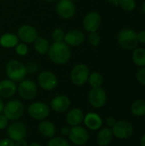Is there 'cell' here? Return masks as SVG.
Returning <instances> with one entry per match:
<instances>
[{"label":"cell","instance_id":"ee69618b","mask_svg":"<svg viewBox=\"0 0 145 146\" xmlns=\"http://www.w3.org/2000/svg\"><path fill=\"white\" fill-rule=\"evenodd\" d=\"M28 146H42L40 144H38V143H32V144H30V145H28Z\"/></svg>","mask_w":145,"mask_h":146},{"label":"cell","instance_id":"d590c367","mask_svg":"<svg viewBox=\"0 0 145 146\" xmlns=\"http://www.w3.org/2000/svg\"><path fill=\"white\" fill-rule=\"evenodd\" d=\"M0 146H15V142L9 138H5L0 140Z\"/></svg>","mask_w":145,"mask_h":146},{"label":"cell","instance_id":"9a60e30c","mask_svg":"<svg viewBox=\"0 0 145 146\" xmlns=\"http://www.w3.org/2000/svg\"><path fill=\"white\" fill-rule=\"evenodd\" d=\"M18 38L25 44H32L38 38V32L30 25H23L18 30Z\"/></svg>","mask_w":145,"mask_h":146},{"label":"cell","instance_id":"cb8c5ba5","mask_svg":"<svg viewBox=\"0 0 145 146\" xmlns=\"http://www.w3.org/2000/svg\"><path fill=\"white\" fill-rule=\"evenodd\" d=\"M132 62L139 68L145 67V49L137 47L132 52Z\"/></svg>","mask_w":145,"mask_h":146},{"label":"cell","instance_id":"ba28073f","mask_svg":"<svg viewBox=\"0 0 145 146\" xmlns=\"http://www.w3.org/2000/svg\"><path fill=\"white\" fill-rule=\"evenodd\" d=\"M17 91L22 99L32 100L37 95L38 87L34 81L31 80H23L20 82L17 87Z\"/></svg>","mask_w":145,"mask_h":146},{"label":"cell","instance_id":"ffe728a7","mask_svg":"<svg viewBox=\"0 0 145 146\" xmlns=\"http://www.w3.org/2000/svg\"><path fill=\"white\" fill-rule=\"evenodd\" d=\"M84 112L79 109V108H74L72 109L71 110L68 111L66 116V121L70 127H75L79 126L83 122L84 120Z\"/></svg>","mask_w":145,"mask_h":146},{"label":"cell","instance_id":"484cf974","mask_svg":"<svg viewBox=\"0 0 145 146\" xmlns=\"http://www.w3.org/2000/svg\"><path fill=\"white\" fill-rule=\"evenodd\" d=\"M49 48H50V44L48 40L44 38L38 37V38L34 41V49L40 55H44L48 53Z\"/></svg>","mask_w":145,"mask_h":146},{"label":"cell","instance_id":"bcb514c9","mask_svg":"<svg viewBox=\"0 0 145 146\" xmlns=\"http://www.w3.org/2000/svg\"><path fill=\"white\" fill-rule=\"evenodd\" d=\"M44 1H47V2H55V1H58V0H44Z\"/></svg>","mask_w":145,"mask_h":146},{"label":"cell","instance_id":"6da1fadb","mask_svg":"<svg viewBox=\"0 0 145 146\" xmlns=\"http://www.w3.org/2000/svg\"><path fill=\"white\" fill-rule=\"evenodd\" d=\"M48 55L51 62L56 64L62 65L67 63L71 57V51L69 45L65 42L53 43L50 45Z\"/></svg>","mask_w":145,"mask_h":146},{"label":"cell","instance_id":"7a4b0ae2","mask_svg":"<svg viewBox=\"0 0 145 146\" xmlns=\"http://www.w3.org/2000/svg\"><path fill=\"white\" fill-rule=\"evenodd\" d=\"M137 32L132 28H122L117 35V40L120 46L125 50H134L138 45Z\"/></svg>","mask_w":145,"mask_h":146},{"label":"cell","instance_id":"60d3db41","mask_svg":"<svg viewBox=\"0 0 145 146\" xmlns=\"http://www.w3.org/2000/svg\"><path fill=\"white\" fill-rule=\"evenodd\" d=\"M140 144H141V146H145V133L141 137Z\"/></svg>","mask_w":145,"mask_h":146},{"label":"cell","instance_id":"f1b7e54d","mask_svg":"<svg viewBox=\"0 0 145 146\" xmlns=\"http://www.w3.org/2000/svg\"><path fill=\"white\" fill-rule=\"evenodd\" d=\"M48 146H70V145L63 138H61V137H53L49 141Z\"/></svg>","mask_w":145,"mask_h":146},{"label":"cell","instance_id":"d4e9b609","mask_svg":"<svg viewBox=\"0 0 145 146\" xmlns=\"http://www.w3.org/2000/svg\"><path fill=\"white\" fill-rule=\"evenodd\" d=\"M131 111L133 115L141 117L145 115V100L144 99H137L135 100L131 106Z\"/></svg>","mask_w":145,"mask_h":146},{"label":"cell","instance_id":"ac0fdd59","mask_svg":"<svg viewBox=\"0 0 145 146\" xmlns=\"http://www.w3.org/2000/svg\"><path fill=\"white\" fill-rule=\"evenodd\" d=\"M17 91L15 82L9 79H5L0 81V97L3 98H12Z\"/></svg>","mask_w":145,"mask_h":146},{"label":"cell","instance_id":"1f68e13d","mask_svg":"<svg viewBox=\"0 0 145 146\" xmlns=\"http://www.w3.org/2000/svg\"><path fill=\"white\" fill-rule=\"evenodd\" d=\"M15 52L21 56H25L27 52H28V48L27 45L25 43H21V44H17L15 46Z\"/></svg>","mask_w":145,"mask_h":146},{"label":"cell","instance_id":"2e32d148","mask_svg":"<svg viewBox=\"0 0 145 146\" xmlns=\"http://www.w3.org/2000/svg\"><path fill=\"white\" fill-rule=\"evenodd\" d=\"M71 105V101L69 98L66 95H58L55 97L51 103L50 106L55 112L63 113L66 112Z\"/></svg>","mask_w":145,"mask_h":146},{"label":"cell","instance_id":"3957f363","mask_svg":"<svg viewBox=\"0 0 145 146\" xmlns=\"http://www.w3.org/2000/svg\"><path fill=\"white\" fill-rule=\"evenodd\" d=\"M5 72L8 78L14 82L22 81L27 74L26 66L17 60L9 61L6 65Z\"/></svg>","mask_w":145,"mask_h":146},{"label":"cell","instance_id":"f546056e","mask_svg":"<svg viewBox=\"0 0 145 146\" xmlns=\"http://www.w3.org/2000/svg\"><path fill=\"white\" fill-rule=\"evenodd\" d=\"M65 33L62 28H56L52 33V38L54 43H61L64 41Z\"/></svg>","mask_w":145,"mask_h":146},{"label":"cell","instance_id":"52a82bcc","mask_svg":"<svg viewBox=\"0 0 145 146\" xmlns=\"http://www.w3.org/2000/svg\"><path fill=\"white\" fill-rule=\"evenodd\" d=\"M113 136L119 139H126L130 138L133 133V126L127 121H118L111 127Z\"/></svg>","mask_w":145,"mask_h":146},{"label":"cell","instance_id":"8d00e7d4","mask_svg":"<svg viewBox=\"0 0 145 146\" xmlns=\"http://www.w3.org/2000/svg\"><path fill=\"white\" fill-rule=\"evenodd\" d=\"M138 35V40L139 44H145V30L140 31L137 33Z\"/></svg>","mask_w":145,"mask_h":146},{"label":"cell","instance_id":"f6af8a7d","mask_svg":"<svg viewBox=\"0 0 145 146\" xmlns=\"http://www.w3.org/2000/svg\"><path fill=\"white\" fill-rule=\"evenodd\" d=\"M143 11H144V13L145 14V1L144 3H143Z\"/></svg>","mask_w":145,"mask_h":146},{"label":"cell","instance_id":"8992f818","mask_svg":"<svg viewBox=\"0 0 145 146\" xmlns=\"http://www.w3.org/2000/svg\"><path fill=\"white\" fill-rule=\"evenodd\" d=\"M27 113L32 119L43 121L50 115V108L45 103L33 102L28 106Z\"/></svg>","mask_w":145,"mask_h":146},{"label":"cell","instance_id":"5b68a950","mask_svg":"<svg viewBox=\"0 0 145 146\" xmlns=\"http://www.w3.org/2000/svg\"><path fill=\"white\" fill-rule=\"evenodd\" d=\"M90 71L85 64L80 63L74 66L71 71V80L73 85L81 86L88 81Z\"/></svg>","mask_w":145,"mask_h":146},{"label":"cell","instance_id":"8fae6325","mask_svg":"<svg viewBox=\"0 0 145 146\" xmlns=\"http://www.w3.org/2000/svg\"><path fill=\"white\" fill-rule=\"evenodd\" d=\"M101 23L102 17L97 11H91L87 13L83 20V27L89 33L97 32L99 29Z\"/></svg>","mask_w":145,"mask_h":146},{"label":"cell","instance_id":"7bdbcfd3","mask_svg":"<svg viewBox=\"0 0 145 146\" xmlns=\"http://www.w3.org/2000/svg\"><path fill=\"white\" fill-rule=\"evenodd\" d=\"M3 107H4V104H3V100H1V99H0V114H1V113H3Z\"/></svg>","mask_w":145,"mask_h":146},{"label":"cell","instance_id":"74e56055","mask_svg":"<svg viewBox=\"0 0 145 146\" xmlns=\"http://www.w3.org/2000/svg\"><path fill=\"white\" fill-rule=\"evenodd\" d=\"M116 123V120L114 118V117H108L107 118V125H108V127H112Z\"/></svg>","mask_w":145,"mask_h":146},{"label":"cell","instance_id":"e0dca14e","mask_svg":"<svg viewBox=\"0 0 145 146\" xmlns=\"http://www.w3.org/2000/svg\"><path fill=\"white\" fill-rule=\"evenodd\" d=\"M84 124L85 126L92 131H96L100 129L103 127V119L102 117L94 112H89L84 116Z\"/></svg>","mask_w":145,"mask_h":146},{"label":"cell","instance_id":"7c38bea8","mask_svg":"<svg viewBox=\"0 0 145 146\" xmlns=\"http://www.w3.org/2000/svg\"><path fill=\"white\" fill-rule=\"evenodd\" d=\"M26 127L24 123L21 121L12 122L7 128L8 138L14 142L22 139L26 135Z\"/></svg>","mask_w":145,"mask_h":146},{"label":"cell","instance_id":"e575fe53","mask_svg":"<svg viewBox=\"0 0 145 146\" xmlns=\"http://www.w3.org/2000/svg\"><path fill=\"white\" fill-rule=\"evenodd\" d=\"M9 124V120L8 118L3 115V114H0V130H3L8 127Z\"/></svg>","mask_w":145,"mask_h":146},{"label":"cell","instance_id":"ab89813d","mask_svg":"<svg viewBox=\"0 0 145 146\" xmlns=\"http://www.w3.org/2000/svg\"><path fill=\"white\" fill-rule=\"evenodd\" d=\"M69 131H70V128H69L68 127H63L61 129V133H62V135H68Z\"/></svg>","mask_w":145,"mask_h":146},{"label":"cell","instance_id":"b9f144b4","mask_svg":"<svg viewBox=\"0 0 145 146\" xmlns=\"http://www.w3.org/2000/svg\"><path fill=\"white\" fill-rule=\"evenodd\" d=\"M108 1H109V3L115 4V6H118V5H119V1H120V0H108Z\"/></svg>","mask_w":145,"mask_h":146},{"label":"cell","instance_id":"83f0119b","mask_svg":"<svg viewBox=\"0 0 145 146\" xmlns=\"http://www.w3.org/2000/svg\"><path fill=\"white\" fill-rule=\"evenodd\" d=\"M119 6L126 12H132L136 9V1L135 0H120Z\"/></svg>","mask_w":145,"mask_h":146},{"label":"cell","instance_id":"7402d4cb","mask_svg":"<svg viewBox=\"0 0 145 146\" xmlns=\"http://www.w3.org/2000/svg\"><path fill=\"white\" fill-rule=\"evenodd\" d=\"M113 139V133L110 127L102 128L97 136V143L99 146H108Z\"/></svg>","mask_w":145,"mask_h":146},{"label":"cell","instance_id":"5bb4252c","mask_svg":"<svg viewBox=\"0 0 145 146\" xmlns=\"http://www.w3.org/2000/svg\"><path fill=\"white\" fill-rule=\"evenodd\" d=\"M56 11L62 18L69 19L74 15L76 7L72 0H59L56 5Z\"/></svg>","mask_w":145,"mask_h":146},{"label":"cell","instance_id":"4316f807","mask_svg":"<svg viewBox=\"0 0 145 146\" xmlns=\"http://www.w3.org/2000/svg\"><path fill=\"white\" fill-rule=\"evenodd\" d=\"M88 82L92 88L101 87V86L103 83V78L100 73L93 72V73L90 74L89 78H88Z\"/></svg>","mask_w":145,"mask_h":146},{"label":"cell","instance_id":"603a6c76","mask_svg":"<svg viewBox=\"0 0 145 146\" xmlns=\"http://www.w3.org/2000/svg\"><path fill=\"white\" fill-rule=\"evenodd\" d=\"M17 44H19V38L13 33H4L0 37V44L4 48L15 47Z\"/></svg>","mask_w":145,"mask_h":146},{"label":"cell","instance_id":"277c9868","mask_svg":"<svg viewBox=\"0 0 145 146\" xmlns=\"http://www.w3.org/2000/svg\"><path fill=\"white\" fill-rule=\"evenodd\" d=\"M24 105L18 99H11L4 104L3 113L9 121L19 120L24 114Z\"/></svg>","mask_w":145,"mask_h":146},{"label":"cell","instance_id":"d6a6232c","mask_svg":"<svg viewBox=\"0 0 145 146\" xmlns=\"http://www.w3.org/2000/svg\"><path fill=\"white\" fill-rule=\"evenodd\" d=\"M137 80L141 85L145 86V67L141 68L138 71V73H137Z\"/></svg>","mask_w":145,"mask_h":146},{"label":"cell","instance_id":"9c48e42d","mask_svg":"<svg viewBox=\"0 0 145 146\" xmlns=\"http://www.w3.org/2000/svg\"><path fill=\"white\" fill-rule=\"evenodd\" d=\"M69 140L75 145H84L89 139L88 131L80 125L72 127L68 133Z\"/></svg>","mask_w":145,"mask_h":146},{"label":"cell","instance_id":"4dcf8cb0","mask_svg":"<svg viewBox=\"0 0 145 146\" xmlns=\"http://www.w3.org/2000/svg\"><path fill=\"white\" fill-rule=\"evenodd\" d=\"M89 42L93 46H97L101 43V37L97 32H92L89 34Z\"/></svg>","mask_w":145,"mask_h":146},{"label":"cell","instance_id":"d6986e66","mask_svg":"<svg viewBox=\"0 0 145 146\" xmlns=\"http://www.w3.org/2000/svg\"><path fill=\"white\" fill-rule=\"evenodd\" d=\"M64 41L68 45L79 46L85 41V35L79 30H70L65 33Z\"/></svg>","mask_w":145,"mask_h":146},{"label":"cell","instance_id":"44dd1931","mask_svg":"<svg viewBox=\"0 0 145 146\" xmlns=\"http://www.w3.org/2000/svg\"><path fill=\"white\" fill-rule=\"evenodd\" d=\"M38 131L39 133L45 138H53L56 134V128L53 122L46 120H43L40 121L38 125Z\"/></svg>","mask_w":145,"mask_h":146},{"label":"cell","instance_id":"4fadbf2b","mask_svg":"<svg viewBox=\"0 0 145 146\" xmlns=\"http://www.w3.org/2000/svg\"><path fill=\"white\" fill-rule=\"evenodd\" d=\"M38 86L44 91H52L57 86V78L50 71H44L38 77Z\"/></svg>","mask_w":145,"mask_h":146},{"label":"cell","instance_id":"7dc6e473","mask_svg":"<svg viewBox=\"0 0 145 146\" xmlns=\"http://www.w3.org/2000/svg\"><path fill=\"white\" fill-rule=\"evenodd\" d=\"M144 116H145V115H144ZM144 122H145V118H144Z\"/></svg>","mask_w":145,"mask_h":146},{"label":"cell","instance_id":"30bf717a","mask_svg":"<svg viewBox=\"0 0 145 146\" xmlns=\"http://www.w3.org/2000/svg\"><path fill=\"white\" fill-rule=\"evenodd\" d=\"M88 100L93 108L101 109L106 104L107 93L102 87L92 88L89 92Z\"/></svg>","mask_w":145,"mask_h":146},{"label":"cell","instance_id":"836d02e7","mask_svg":"<svg viewBox=\"0 0 145 146\" xmlns=\"http://www.w3.org/2000/svg\"><path fill=\"white\" fill-rule=\"evenodd\" d=\"M26 71L27 73H30V74H34L36 73L38 70V65L35 62H29L26 66Z\"/></svg>","mask_w":145,"mask_h":146},{"label":"cell","instance_id":"f35d334b","mask_svg":"<svg viewBox=\"0 0 145 146\" xmlns=\"http://www.w3.org/2000/svg\"><path fill=\"white\" fill-rule=\"evenodd\" d=\"M15 146H28V144L24 139H20L18 141H15Z\"/></svg>","mask_w":145,"mask_h":146}]
</instances>
